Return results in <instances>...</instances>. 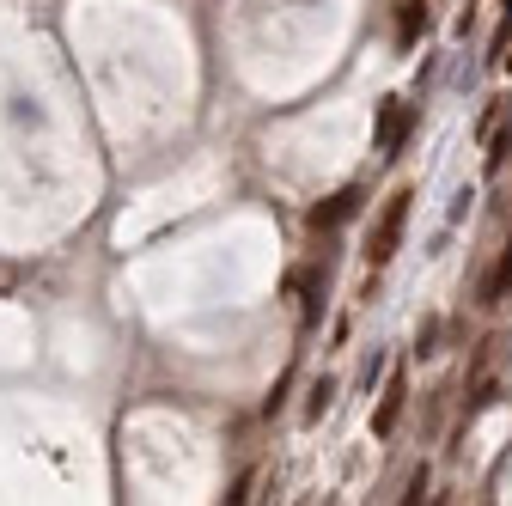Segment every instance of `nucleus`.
Instances as JSON below:
<instances>
[{
    "label": "nucleus",
    "mask_w": 512,
    "mask_h": 506,
    "mask_svg": "<svg viewBox=\"0 0 512 506\" xmlns=\"http://www.w3.org/2000/svg\"><path fill=\"white\" fill-rule=\"evenodd\" d=\"M409 129H415V104L384 98V104H378V129H372L378 153H384V159H397V153H403V141H409Z\"/></svg>",
    "instance_id": "2"
},
{
    "label": "nucleus",
    "mask_w": 512,
    "mask_h": 506,
    "mask_svg": "<svg viewBox=\"0 0 512 506\" xmlns=\"http://www.w3.org/2000/svg\"><path fill=\"white\" fill-rule=\"evenodd\" d=\"M403 500H427V470H415V476H409V494H403Z\"/></svg>",
    "instance_id": "8"
},
{
    "label": "nucleus",
    "mask_w": 512,
    "mask_h": 506,
    "mask_svg": "<svg viewBox=\"0 0 512 506\" xmlns=\"http://www.w3.org/2000/svg\"><path fill=\"white\" fill-rule=\"evenodd\" d=\"M427 31V0H397V43L409 49Z\"/></svg>",
    "instance_id": "6"
},
{
    "label": "nucleus",
    "mask_w": 512,
    "mask_h": 506,
    "mask_svg": "<svg viewBox=\"0 0 512 506\" xmlns=\"http://www.w3.org/2000/svg\"><path fill=\"white\" fill-rule=\"evenodd\" d=\"M403 397H409L403 372H391V378H384V397H378V415H372V433H378V439H391V433H397V421H403Z\"/></svg>",
    "instance_id": "4"
},
{
    "label": "nucleus",
    "mask_w": 512,
    "mask_h": 506,
    "mask_svg": "<svg viewBox=\"0 0 512 506\" xmlns=\"http://www.w3.org/2000/svg\"><path fill=\"white\" fill-rule=\"evenodd\" d=\"M512 293V238H506V250H500V263L482 275V293H476V305H500Z\"/></svg>",
    "instance_id": "5"
},
{
    "label": "nucleus",
    "mask_w": 512,
    "mask_h": 506,
    "mask_svg": "<svg viewBox=\"0 0 512 506\" xmlns=\"http://www.w3.org/2000/svg\"><path fill=\"white\" fill-rule=\"evenodd\" d=\"M330 403H336V378H317V385H311V403H305V421H317Z\"/></svg>",
    "instance_id": "7"
},
{
    "label": "nucleus",
    "mask_w": 512,
    "mask_h": 506,
    "mask_svg": "<svg viewBox=\"0 0 512 506\" xmlns=\"http://www.w3.org/2000/svg\"><path fill=\"white\" fill-rule=\"evenodd\" d=\"M506 13H512V0H506Z\"/></svg>",
    "instance_id": "9"
},
{
    "label": "nucleus",
    "mask_w": 512,
    "mask_h": 506,
    "mask_svg": "<svg viewBox=\"0 0 512 506\" xmlns=\"http://www.w3.org/2000/svg\"><path fill=\"white\" fill-rule=\"evenodd\" d=\"M409 202H415L409 183L384 196V208H378V220H372V232H366V263H372V269H384V263L397 257V244H403V232H409Z\"/></svg>",
    "instance_id": "1"
},
{
    "label": "nucleus",
    "mask_w": 512,
    "mask_h": 506,
    "mask_svg": "<svg viewBox=\"0 0 512 506\" xmlns=\"http://www.w3.org/2000/svg\"><path fill=\"white\" fill-rule=\"evenodd\" d=\"M354 214H360V189L348 183V189H336V196L317 202V208L305 214V226H311V232H330V226H342V220H354Z\"/></svg>",
    "instance_id": "3"
}]
</instances>
